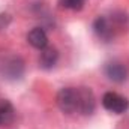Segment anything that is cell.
<instances>
[{"mask_svg":"<svg viewBox=\"0 0 129 129\" xmlns=\"http://www.w3.org/2000/svg\"><path fill=\"white\" fill-rule=\"evenodd\" d=\"M56 102L64 114L92 116L96 110V98L89 87H63L59 90Z\"/></svg>","mask_w":129,"mask_h":129,"instance_id":"cell-1","label":"cell"},{"mask_svg":"<svg viewBox=\"0 0 129 129\" xmlns=\"http://www.w3.org/2000/svg\"><path fill=\"white\" fill-rule=\"evenodd\" d=\"M59 62V51L53 47H47L44 50H41V56H39V66L42 69H53Z\"/></svg>","mask_w":129,"mask_h":129,"instance_id":"cell-7","label":"cell"},{"mask_svg":"<svg viewBox=\"0 0 129 129\" xmlns=\"http://www.w3.org/2000/svg\"><path fill=\"white\" fill-rule=\"evenodd\" d=\"M24 62L20 56L6 54L0 57V75L5 80H20L24 75Z\"/></svg>","mask_w":129,"mask_h":129,"instance_id":"cell-3","label":"cell"},{"mask_svg":"<svg viewBox=\"0 0 129 129\" xmlns=\"http://www.w3.org/2000/svg\"><path fill=\"white\" fill-rule=\"evenodd\" d=\"M104 74L113 83H123L128 78V68L120 62H108L104 66Z\"/></svg>","mask_w":129,"mask_h":129,"instance_id":"cell-5","label":"cell"},{"mask_svg":"<svg viewBox=\"0 0 129 129\" xmlns=\"http://www.w3.org/2000/svg\"><path fill=\"white\" fill-rule=\"evenodd\" d=\"M14 119H15V108H14V105L9 101H6V99L0 101V128L12 123Z\"/></svg>","mask_w":129,"mask_h":129,"instance_id":"cell-8","label":"cell"},{"mask_svg":"<svg viewBox=\"0 0 129 129\" xmlns=\"http://www.w3.org/2000/svg\"><path fill=\"white\" fill-rule=\"evenodd\" d=\"M102 107L113 113V114H123L125 111H128L129 108V101L125 96L116 93V92H107L102 96Z\"/></svg>","mask_w":129,"mask_h":129,"instance_id":"cell-4","label":"cell"},{"mask_svg":"<svg viewBox=\"0 0 129 129\" xmlns=\"http://www.w3.org/2000/svg\"><path fill=\"white\" fill-rule=\"evenodd\" d=\"M27 42L36 50H44L48 47V36L42 27H35L27 33Z\"/></svg>","mask_w":129,"mask_h":129,"instance_id":"cell-6","label":"cell"},{"mask_svg":"<svg viewBox=\"0 0 129 129\" xmlns=\"http://www.w3.org/2000/svg\"><path fill=\"white\" fill-rule=\"evenodd\" d=\"M86 0H60L59 5L64 9H72V11H80L83 9Z\"/></svg>","mask_w":129,"mask_h":129,"instance_id":"cell-9","label":"cell"},{"mask_svg":"<svg viewBox=\"0 0 129 129\" xmlns=\"http://www.w3.org/2000/svg\"><path fill=\"white\" fill-rule=\"evenodd\" d=\"M129 24L128 15L123 12H113L111 15H99L93 21V32L104 42L113 41Z\"/></svg>","mask_w":129,"mask_h":129,"instance_id":"cell-2","label":"cell"}]
</instances>
